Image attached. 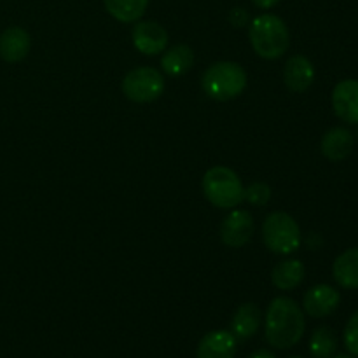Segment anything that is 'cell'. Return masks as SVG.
I'll use <instances>...</instances> for the list:
<instances>
[{
    "mask_svg": "<svg viewBox=\"0 0 358 358\" xmlns=\"http://www.w3.org/2000/svg\"><path fill=\"white\" fill-rule=\"evenodd\" d=\"M248 358H276V357L273 355L271 352H268V350H257V352L252 353Z\"/></svg>",
    "mask_w": 358,
    "mask_h": 358,
    "instance_id": "cell-25",
    "label": "cell"
},
{
    "mask_svg": "<svg viewBox=\"0 0 358 358\" xmlns=\"http://www.w3.org/2000/svg\"><path fill=\"white\" fill-rule=\"evenodd\" d=\"M192 63H194V52L185 44H178L175 48L168 49L163 58H161V66L171 77L184 76L185 72H189Z\"/></svg>",
    "mask_w": 358,
    "mask_h": 358,
    "instance_id": "cell-18",
    "label": "cell"
},
{
    "mask_svg": "<svg viewBox=\"0 0 358 358\" xmlns=\"http://www.w3.org/2000/svg\"><path fill=\"white\" fill-rule=\"evenodd\" d=\"M332 275L343 289H358V248H350L336 259Z\"/></svg>",
    "mask_w": 358,
    "mask_h": 358,
    "instance_id": "cell-16",
    "label": "cell"
},
{
    "mask_svg": "<svg viewBox=\"0 0 358 358\" xmlns=\"http://www.w3.org/2000/svg\"><path fill=\"white\" fill-rule=\"evenodd\" d=\"M287 87L294 93H303L313 84L315 80V66L306 56L294 55L285 63V72H283Z\"/></svg>",
    "mask_w": 358,
    "mask_h": 358,
    "instance_id": "cell-11",
    "label": "cell"
},
{
    "mask_svg": "<svg viewBox=\"0 0 358 358\" xmlns=\"http://www.w3.org/2000/svg\"><path fill=\"white\" fill-rule=\"evenodd\" d=\"M203 91L212 100L227 101L243 93L247 87V72L233 62H219L208 66L201 79Z\"/></svg>",
    "mask_w": 358,
    "mask_h": 358,
    "instance_id": "cell-3",
    "label": "cell"
},
{
    "mask_svg": "<svg viewBox=\"0 0 358 358\" xmlns=\"http://www.w3.org/2000/svg\"><path fill=\"white\" fill-rule=\"evenodd\" d=\"M262 238L273 254L290 255L299 250L301 229L296 220L285 212H275L262 224Z\"/></svg>",
    "mask_w": 358,
    "mask_h": 358,
    "instance_id": "cell-5",
    "label": "cell"
},
{
    "mask_svg": "<svg viewBox=\"0 0 358 358\" xmlns=\"http://www.w3.org/2000/svg\"><path fill=\"white\" fill-rule=\"evenodd\" d=\"M203 192L213 206L231 210L245 199L240 177L227 166H213L203 177Z\"/></svg>",
    "mask_w": 358,
    "mask_h": 358,
    "instance_id": "cell-4",
    "label": "cell"
},
{
    "mask_svg": "<svg viewBox=\"0 0 358 358\" xmlns=\"http://www.w3.org/2000/svg\"><path fill=\"white\" fill-rule=\"evenodd\" d=\"M105 9L122 23H135L145 14L149 0H103Z\"/></svg>",
    "mask_w": 358,
    "mask_h": 358,
    "instance_id": "cell-19",
    "label": "cell"
},
{
    "mask_svg": "<svg viewBox=\"0 0 358 358\" xmlns=\"http://www.w3.org/2000/svg\"><path fill=\"white\" fill-rule=\"evenodd\" d=\"M236 338L231 331H212L199 341L196 358H234Z\"/></svg>",
    "mask_w": 358,
    "mask_h": 358,
    "instance_id": "cell-12",
    "label": "cell"
},
{
    "mask_svg": "<svg viewBox=\"0 0 358 358\" xmlns=\"http://www.w3.org/2000/svg\"><path fill=\"white\" fill-rule=\"evenodd\" d=\"M355 138L346 128H332L322 138V154L331 161H343L352 154Z\"/></svg>",
    "mask_w": 358,
    "mask_h": 358,
    "instance_id": "cell-15",
    "label": "cell"
},
{
    "mask_svg": "<svg viewBox=\"0 0 358 358\" xmlns=\"http://www.w3.org/2000/svg\"><path fill=\"white\" fill-rule=\"evenodd\" d=\"M231 23L234 24V27H243V24H247L248 21V14L245 13V9H241V7H236V9L231 10Z\"/></svg>",
    "mask_w": 358,
    "mask_h": 358,
    "instance_id": "cell-23",
    "label": "cell"
},
{
    "mask_svg": "<svg viewBox=\"0 0 358 358\" xmlns=\"http://www.w3.org/2000/svg\"><path fill=\"white\" fill-rule=\"evenodd\" d=\"M331 358H353V357H348V355H338V357H331Z\"/></svg>",
    "mask_w": 358,
    "mask_h": 358,
    "instance_id": "cell-26",
    "label": "cell"
},
{
    "mask_svg": "<svg viewBox=\"0 0 358 358\" xmlns=\"http://www.w3.org/2000/svg\"><path fill=\"white\" fill-rule=\"evenodd\" d=\"M341 303V296L338 290L331 285H315L313 289L304 294V311L313 318H325L334 313Z\"/></svg>",
    "mask_w": 358,
    "mask_h": 358,
    "instance_id": "cell-9",
    "label": "cell"
},
{
    "mask_svg": "<svg viewBox=\"0 0 358 358\" xmlns=\"http://www.w3.org/2000/svg\"><path fill=\"white\" fill-rule=\"evenodd\" d=\"M254 234V217L247 210H234L220 226V238L231 248H241Z\"/></svg>",
    "mask_w": 358,
    "mask_h": 358,
    "instance_id": "cell-7",
    "label": "cell"
},
{
    "mask_svg": "<svg viewBox=\"0 0 358 358\" xmlns=\"http://www.w3.org/2000/svg\"><path fill=\"white\" fill-rule=\"evenodd\" d=\"M252 2H254V6L259 7V9H271L276 3H280V0H252Z\"/></svg>",
    "mask_w": 358,
    "mask_h": 358,
    "instance_id": "cell-24",
    "label": "cell"
},
{
    "mask_svg": "<svg viewBox=\"0 0 358 358\" xmlns=\"http://www.w3.org/2000/svg\"><path fill=\"white\" fill-rule=\"evenodd\" d=\"M338 350V336L332 329H315L310 339V352L315 358H331Z\"/></svg>",
    "mask_w": 358,
    "mask_h": 358,
    "instance_id": "cell-20",
    "label": "cell"
},
{
    "mask_svg": "<svg viewBox=\"0 0 358 358\" xmlns=\"http://www.w3.org/2000/svg\"><path fill=\"white\" fill-rule=\"evenodd\" d=\"M133 45L147 56L159 55L168 45V34L156 21H140L133 28Z\"/></svg>",
    "mask_w": 358,
    "mask_h": 358,
    "instance_id": "cell-8",
    "label": "cell"
},
{
    "mask_svg": "<svg viewBox=\"0 0 358 358\" xmlns=\"http://www.w3.org/2000/svg\"><path fill=\"white\" fill-rule=\"evenodd\" d=\"M306 322L299 304L290 297H276L266 311V339L276 350H289L303 339Z\"/></svg>",
    "mask_w": 358,
    "mask_h": 358,
    "instance_id": "cell-1",
    "label": "cell"
},
{
    "mask_svg": "<svg viewBox=\"0 0 358 358\" xmlns=\"http://www.w3.org/2000/svg\"><path fill=\"white\" fill-rule=\"evenodd\" d=\"M332 107L341 121L358 124V80H341L332 91Z\"/></svg>",
    "mask_w": 358,
    "mask_h": 358,
    "instance_id": "cell-10",
    "label": "cell"
},
{
    "mask_svg": "<svg viewBox=\"0 0 358 358\" xmlns=\"http://www.w3.org/2000/svg\"><path fill=\"white\" fill-rule=\"evenodd\" d=\"M164 91V79L161 72L150 66H140L126 73L122 80V93L136 103H149L157 100Z\"/></svg>",
    "mask_w": 358,
    "mask_h": 358,
    "instance_id": "cell-6",
    "label": "cell"
},
{
    "mask_svg": "<svg viewBox=\"0 0 358 358\" xmlns=\"http://www.w3.org/2000/svg\"><path fill=\"white\" fill-rule=\"evenodd\" d=\"M306 269L304 264L297 259H287L278 262L271 273V282L280 290H292L303 283Z\"/></svg>",
    "mask_w": 358,
    "mask_h": 358,
    "instance_id": "cell-17",
    "label": "cell"
},
{
    "mask_svg": "<svg viewBox=\"0 0 358 358\" xmlns=\"http://www.w3.org/2000/svg\"><path fill=\"white\" fill-rule=\"evenodd\" d=\"M262 313L259 310L257 304L245 303L241 304L233 315L231 320V334L238 339V341H247V339L254 338L257 334L259 327H261Z\"/></svg>",
    "mask_w": 358,
    "mask_h": 358,
    "instance_id": "cell-13",
    "label": "cell"
},
{
    "mask_svg": "<svg viewBox=\"0 0 358 358\" xmlns=\"http://www.w3.org/2000/svg\"><path fill=\"white\" fill-rule=\"evenodd\" d=\"M28 51H30V35L24 28L10 27L0 35V58L3 62H21Z\"/></svg>",
    "mask_w": 358,
    "mask_h": 358,
    "instance_id": "cell-14",
    "label": "cell"
},
{
    "mask_svg": "<svg viewBox=\"0 0 358 358\" xmlns=\"http://www.w3.org/2000/svg\"><path fill=\"white\" fill-rule=\"evenodd\" d=\"M345 346L350 353L358 357V311L353 313L345 329Z\"/></svg>",
    "mask_w": 358,
    "mask_h": 358,
    "instance_id": "cell-22",
    "label": "cell"
},
{
    "mask_svg": "<svg viewBox=\"0 0 358 358\" xmlns=\"http://www.w3.org/2000/svg\"><path fill=\"white\" fill-rule=\"evenodd\" d=\"M290 358H303V357H290Z\"/></svg>",
    "mask_w": 358,
    "mask_h": 358,
    "instance_id": "cell-27",
    "label": "cell"
},
{
    "mask_svg": "<svg viewBox=\"0 0 358 358\" xmlns=\"http://www.w3.org/2000/svg\"><path fill=\"white\" fill-rule=\"evenodd\" d=\"M252 48L261 58H282L290 48V31L285 21L275 14H262L250 23L248 30Z\"/></svg>",
    "mask_w": 358,
    "mask_h": 358,
    "instance_id": "cell-2",
    "label": "cell"
},
{
    "mask_svg": "<svg viewBox=\"0 0 358 358\" xmlns=\"http://www.w3.org/2000/svg\"><path fill=\"white\" fill-rule=\"evenodd\" d=\"M269 198H271V189L261 182H255L250 187L245 189V199L254 206H264L269 201Z\"/></svg>",
    "mask_w": 358,
    "mask_h": 358,
    "instance_id": "cell-21",
    "label": "cell"
}]
</instances>
